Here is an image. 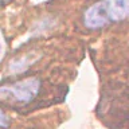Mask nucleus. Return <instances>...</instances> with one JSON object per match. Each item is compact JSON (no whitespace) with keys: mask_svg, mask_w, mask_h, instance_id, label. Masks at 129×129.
<instances>
[{"mask_svg":"<svg viewBox=\"0 0 129 129\" xmlns=\"http://www.w3.org/2000/svg\"><path fill=\"white\" fill-rule=\"evenodd\" d=\"M129 19V0H98L82 14V24L87 30H100Z\"/></svg>","mask_w":129,"mask_h":129,"instance_id":"f257e3e1","label":"nucleus"},{"mask_svg":"<svg viewBox=\"0 0 129 129\" xmlns=\"http://www.w3.org/2000/svg\"><path fill=\"white\" fill-rule=\"evenodd\" d=\"M42 90V79L39 77H26L14 82L0 85V101L12 104H30Z\"/></svg>","mask_w":129,"mask_h":129,"instance_id":"f03ea898","label":"nucleus"},{"mask_svg":"<svg viewBox=\"0 0 129 129\" xmlns=\"http://www.w3.org/2000/svg\"><path fill=\"white\" fill-rule=\"evenodd\" d=\"M11 125L10 117L6 114V112L3 109H0V129H6Z\"/></svg>","mask_w":129,"mask_h":129,"instance_id":"7ed1b4c3","label":"nucleus"},{"mask_svg":"<svg viewBox=\"0 0 129 129\" xmlns=\"http://www.w3.org/2000/svg\"><path fill=\"white\" fill-rule=\"evenodd\" d=\"M11 2V0H0V3H2V4H6V3H10Z\"/></svg>","mask_w":129,"mask_h":129,"instance_id":"20e7f679","label":"nucleus"},{"mask_svg":"<svg viewBox=\"0 0 129 129\" xmlns=\"http://www.w3.org/2000/svg\"><path fill=\"white\" fill-rule=\"evenodd\" d=\"M0 48H2V46H0Z\"/></svg>","mask_w":129,"mask_h":129,"instance_id":"39448f33","label":"nucleus"}]
</instances>
